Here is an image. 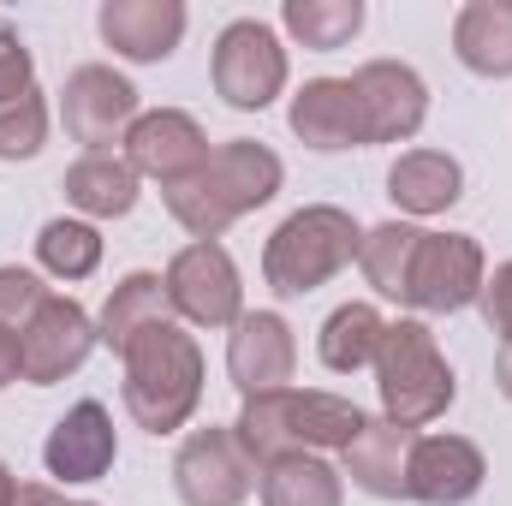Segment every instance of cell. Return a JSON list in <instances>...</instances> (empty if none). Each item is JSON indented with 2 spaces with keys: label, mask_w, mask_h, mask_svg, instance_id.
Returning <instances> with one entry per match:
<instances>
[{
  "label": "cell",
  "mask_w": 512,
  "mask_h": 506,
  "mask_svg": "<svg viewBox=\"0 0 512 506\" xmlns=\"http://www.w3.org/2000/svg\"><path fill=\"white\" fill-rule=\"evenodd\" d=\"M6 506H60V495H54L48 483H18V489H12V501H6Z\"/></svg>",
  "instance_id": "e575fe53"
},
{
  "label": "cell",
  "mask_w": 512,
  "mask_h": 506,
  "mask_svg": "<svg viewBox=\"0 0 512 506\" xmlns=\"http://www.w3.org/2000/svg\"><path fill=\"white\" fill-rule=\"evenodd\" d=\"M495 387H501V393L512 399V340L501 346V358H495Z\"/></svg>",
  "instance_id": "d590c367"
},
{
  "label": "cell",
  "mask_w": 512,
  "mask_h": 506,
  "mask_svg": "<svg viewBox=\"0 0 512 506\" xmlns=\"http://www.w3.org/2000/svg\"><path fill=\"white\" fill-rule=\"evenodd\" d=\"M137 173H131L126 155H78L72 167H66V179H60V191H66V203L78 209V221H120L137 209Z\"/></svg>",
  "instance_id": "ffe728a7"
},
{
  "label": "cell",
  "mask_w": 512,
  "mask_h": 506,
  "mask_svg": "<svg viewBox=\"0 0 512 506\" xmlns=\"http://www.w3.org/2000/svg\"><path fill=\"white\" fill-rule=\"evenodd\" d=\"M387 197H393V209L411 215V221L447 215V209L465 197V167H459L447 149H405V155L387 167Z\"/></svg>",
  "instance_id": "d6986e66"
},
{
  "label": "cell",
  "mask_w": 512,
  "mask_h": 506,
  "mask_svg": "<svg viewBox=\"0 0 512 506\" xmlns=\"http://www.w3.org/2000/svg\"><path fill=\"white\" fill-rule=\"evenodd\" d=\"M370 370H376V393H382V417L405 423V429H423V423L447 417V405L459 399L453 364L441 358L429 322H417V316L387 322L382 352H376Z\"/></svg>",
  "instance_id": "277c9868"
},
{
  "label": "cell",
  "mask_w": 512,
  "mask_h": 506,
  "mask_svg": "<svg viewBox=\"0 0 512 506\" xmlns=\"http://www.w3.org/2000/svg\"><path fill=\"white\" fill-rule=\"evenodd\" d=\"M382 334H387V316L376 310V304L352 298V304L328 310V322H322V334H316V358H322L334 376H358V370L376 364Z\"/></svg>",
  "instance_id": "cb8c5ba5"
},
{
  "label": "cell",
  "mask_w": 512,
  "mask_h": 506,
  "mask_svg": "<svg viewBox=\"0 0 512 506\" xmlns=\"http://www.w3.org/2000/svg\"><path fill=\"white\" fill-rule=\"evenodd\" d=\"M12 489H18V477H12V471H6V459H0V506L12 501Z\"/></svg>",
  "instance_id": "8d00e7d4"
},
{
  "label": "cell",
  "mask_w": 512,
  "mask_h": 506,
  "mask_svg": "<svg viewBox=\"0 0 512 506\" xmlns=\"http://www.w3.org/2000/svg\"><path fill=\"white\" fill-rule=\"evenodd\" d=\"M453 54L477 78H512V0H465L453 18Z\"/></svg>",
  "instance_id": "7402d4cb"
},
{
  "label": "cell",
  "mask_w": 512,
  "mask_h": 506,
  "mask_svg": "<svg viewBox=\"0 0 512 506\" xmlns=\"http://www.w3.org/2000/svg\"><path fill=\"white\" fill-rule=\"evenodd\" d=\"M120 364H126L120 399H126L137 429L179 435L197 417V405H203V346L179 322H161V328L137 334L120 352Z\"/></svg>",
  "instance_id": "7a4b0ae2"
},
{
  "label": "cell",
  "mask_w": 512,
  "mask_h": 506,
  "mask_svg": "<svg viewBox=\"0 0 512 506\" xmlns=\"http://www.w3.org/2000/svg\"><path fill=\"white\" fill-rule=\"evenodd\" d=\"M280 185H286L280 155H274L268 143L233 137V143L209 149V161H203L185 185H173V191H161V197H167V215H173L191 239H215V245H221V233H227L233 221H245L251 209H262V203L280 197Z\"/></svg>",
  "instance_id": "6da1fadb"
},
{
  "label": "cell",
  "mask_w": 512,
  "mask_h": 506,
  "mask_svg": "<svg viewBox=\"0 0 512 506\" xmlns=\"http://www.w3.org/2000/svg\"><path fill=\"white\" fill-rule=\"evenodd\" d=\"M358 245H364V227L340 203H304V209H292L268 233V245H262V280L280 298H304V292L328 286L340 268H352Z\"/></svg>",
  "instance_id": "3957f363"
},
{
  "label": "cell",
  "mask_w": 512,
  "mask_h": 506,
  "mask_svg": "<svg viewBox=\"0 0 512 506\" xmlns=\"http://www.w3.org/2000/svg\"><path fill=\"white\" fill-rule=\"evenodd\" d=\"M30 90H36V54L24 48L18 30L0 24V102H18V96H30Z\"/></svg>",
  "instance_id": "1f68e13d"
},
{
  "label": "cell",
  "mask_w": 512,
  "mask_h": 506,
  "mask_svg": "<svg viewBox=\"0 0 512 506\" xmlns=\"http://www.w3.org/2000/svg\"><path fill=\"white\" fill-rule=\"evenodd\" d=\"M173 489L185 506H245L256 489V465L239 447L233 423L191 429L173 453Z\"/></svg>",
  "instance_id": "52a82bcc"
},
{
  "label": "cell",
  "mask_w": 512,
  "mask_h": 506,
  "mask_svg": "<svg viewBox=\"0 0 512 506\" xmlns=\"http://www.w3.org/2000/svg\"><path fill=\"white\" fill-rule=\"evenodd\" d=\"M483 483H489V459H483L477 441H465V435H417L405 501L465 506L483 495Z\"/></svg>",
  "instance_id": "9a60e30c"
},
{
  "label": "cell",
  "mask_w": 512,
  "mask_h": 506,
  "mask_svg": "<svg viewBox=\"0 0 512 506\" xmlns=\"http://www.w3.org/2000/svg\"><path fill=\"white\" fill-rule=\"evenodd\" d=\"M364 0H286L280 6V24L292 42H304L310 54H334L346 48L358 30H364Z\"/></svg>",
  "instance_id": "4316f807"
},
{
  "label": "cell",
  "mask_w": 512,
  "mask_h": 506,
  "mask_svg": "<svg viewBox=\"0 0 512 506\" xmlns=\"http://www.w3.org/2000/svg\"><path fill=\"white\" fill-rule=\"evenodd\" d=\"M352 90L364 108V143H411L429 120V84L405 60H364Z\"/></svg>",
  "instance_id": "8fae6325"
},
{
  "label": "cell",
  "mask_w": 512,
  "mask_h": 506,
  "mask_svg": "<svg viewBox=\"0 0 512 506\" xmlns=\"http://www.w3.org/2000/svg\"><path fill=\"white\" fill-rule=\"evenodd\" d=\"M120 459V429L102 399H78L42 441V465L54 483H102Z\"/></svg>",
  "instance_id": "5bb4252c"
},
{
  "label": "cell",
  "mask_w": 512,
  "mask_h": 506,
  "mask_svg": "<svg viewBox=\"0 0 512 506\" xmlns=\"http://www.w3.org/2000/svg\"><path fill=\"white\" fill-rule=\"evenodd\" d=\"M36 262H42V274L78 286V280H90L102 268V233L90 221H78V215H60V221H48L36 233Z\"/></svg>",
  "instance_id": "83f0119b"
},
{
  "label": "cell",
  "mask_w": 512,
  "mask_h": 506,
  "mask_svg": "<svg viewBox=\"0 0 512 506\" xmlns=\"http://www.w3.org/2000/svg\"><path fill=\"white\" fill-rule=\"evenodd\" d=\"M54 292L42 286L36 268H18V262H0V328H24Z\"/></svg>",
  "instance_id": "4dcf8cb0"
},
{
  "label": "cell",
  "mask_w": 512,
  "mask_h": 506,
  "mask_svg": "<svg viewBox=\"0 0 512 506\" xmlns=\"http://www.w3.org/2000/svg\"><path fill=\"white\" fill-rule=\"evenodd\" d=\"M286 417H292V447L298 453H346L358 441V429L370 423V411H358L346 393H322V387H292Z\"/></svg>",
  "instance_id": "44dd1931"
},
{
  "label": "cell",
  "mask_w": 512,
  "mask_h": 506,
  "mask_svg": "<svg viewBox=\"0 0 512 506\" xmlns=\"http://www.w3.org/2000/svg\"><path fill=\"white\" fill-rule=\"evenodd\" d=\"M286 393H292V387H280V393H256V399H245V411H239V423H233L239 447L251 453L256 477H262V471H268L274 459L298 453V447H292V417H286Z\"/></svg>",
  "instance_id": "f1b7e54d"
},
{
  "label": "cell",
  "mask_w": 512,
  "mask_h": 506,
  "mask_svg": "<svg viewBox=\"0 0 512 506\" xmlns=\"http://www.w3.org/2000/svg\"><path fill=\"white\" fill-rule=\"evenodd\" d=\"M417 251H423V227H411V221H382V227H370L364 245H358V268H364L370 292H376V298H393V304H411Z\"/></svg>",
  "instance_id": "d4e9b609"
},
{
  "label": "cell",
  "mask_w": 512,
  "mask_h": 506,
  "mask_svg": "<svg viewBox=\"0 0 512 506\" xmlns=\"http://www.w3.org/2000/svg\"><path fill=\"white\" fill-rule=\"evenodd\" d=\"M126 161L137 179H155L161 191H173L209 161V137L185 108H149L126 131Z\"/></svg>",
  "instance_id": "7c38bea8"
},
{
  "label": "cell",
  "mask_w": 512,
  "mask_h": 506,
  "mask_svg": "<svg viewBox=\"0 0 512 506\" xmlns=\"http://www.w3.org/2000/svg\"><path fill=\"white\" fill-rule=\"evenodd\" d=\"M256 489H262V506H346V483H340V471L322 453L274 459L256 477Z\"/></svg>",
  "instance_id": "484cf974"
},
{
  "label": "cell",
  "mask_w": 512,
  "mask_h": 506,
  "mask_svg": "<svg viewBox=\"0 0 512 506\" xmlns=\"http://www.w3.org/2000/svg\"><path fill=\"white\" fill-rule=\"evenodd\" d=\"M411 447H417V429L393 423V417H370L358 429V441L340 453L352 477V489L376 495V501H405V483H411Z\"/></svg>",
  "instance_id": "ac0fdd59"
},
{
  "label": "cell",
  "mask_w": 512,
  "mask_h": 506,
  "mask_svg": "<svg viewBox=\"0 0 512 506\" xmlns=\"http://www.w3.org/2000/svg\"><path fill=\"white\" fill-rule=\"evenodd\" d=\"M161 286H167L173 316L191 322V328H233L245 316L239 262L227 256V245H215V239H191L185 251H173Z\"/></svg>",
  "instance_id": "8992f818"
},
{
  "label": "cell",
  "mask_w": 512,
  "mask_h": 506,
  "mask_svg": "<svg viewBox=\"0 0 512 506\" xmlns=\"http://www.w3.org/2000/svg\"><path fill=\"white\" fill-rule=\"evenodd\" d=\"M298 370V340H292V322L280 310H245L227 334V376L233 387L256 399V393H280L292 387Z\"/></svg>",
  "instance_id": "4fadbf2b"
},
{
  "label": "cell",
  "mask_w": 512,
  "mask_h": 506,
  "mask_svg": "<svg viewBox=\"0 0 512 506\" xmlns=\"http://www.w3.org/2000/svg\"><path fill=\"white\" fill-rule=\"evenodd\" d=\"M489 256L471 233H423V251L411 268V310L423 316H459L483 298Z\"/></svg>",
  "instance_id": "9c48e42d"
},
{
  "label": "cell",
  "mask_w": 512,
  "mask_h": 506,
  "mask_svg": "<svg viewBox=\"0 0 512 506\" xmlns=\"http://www.w3.org/2000/svg\"><path fill=\"white\" fill-rule=\"evenodd\" d=\"M161 322H179L173 304H167V286H161V274L137 268V274H126V280L108 292V304H102V316H96V334H102V346L126 352L137 334H149V328H161Z\"/></svg>",
  "instance_id": "603a6c76"
},
{
  "label": "cell",
  "mask_w": 512,
  "mask_h": 506,
  "mask_svg": "<svg viewBox=\"0 0 512 506\" xmlns=\"http://www.w3.org/2000/svg\"><path fill=\"white\" fill-rule=\"evenodd\" d=\"M48 143V96L30 90L18 102H0V161H30Z\"/></svg>",
  "instance_id": "f546056e"
},
{
  "label": "cell",
  "mask_w": 512,
  "mask_h": 506,
  "mask_svg": "<svg viewBox=\"0 0 512 506\" xmlns=\"http://www.w3.org/2000/svg\"><path fill=\"white\" fill-rule=\"evenodd\" d=\"M489 334H501V346L512 340V262H495L489 280H483V298H477Z\"/></svg>",
  "instance_id": "d6a6232c"
},
{
  "label": "cell",
  "mask_w": 512,
  "mask_h": 506,
  "mask_svg": "<svg viewBox=\"0 0 512 506\" xmlns=\"http://www.w3.org/2000/svg\"><path fill=\"white\" fill-rule=\"evenodd\" d=\"M24 381V346H18V328H0V387Z\"/></svg>",
  "instance_id": "836d02e7"
},
{
  "label": "cell",
  "mask_w": 512,
  "mask_h": 506,
  "mask_svg": "<svg viewBox=\"0 0 512 506\" xmlns=\"http://www.w3.org/2000/svg\"><path fill=\"white\" fill-rule=\"evenodd\" d=\"M131 120H137V84L126 72L90 60L66 78L60 90V126L72 143H84V155H108V143H126Z\"/></svg>",
  "instance_id": "ba28073f"
},
{
  "label": "cell",
  "mask_w": 512,
  "mask_h": 506,
  "mask_svg": "<svg viewBox=\"0 0 512 506\" xmlns=\"http://www.w3.org/2000/svg\"><path fill=\"white\" fill-rule=\"evenodd\" d=\"M60 506H96V501H60Z\"/></svg>",
  "instance_id": "74e56055"
},
{
  "label": "cell",
  "mask_w": 512,
  "mask_h": 506,
  "mask_svg": "<svg viewBox=\"0 0 512 506\" xmlns=\"http://www.w3.org/2000/svg\"><path fill=\"white\" fill-rule=\"evenodd\" d=\"M286 120H292V137L304 149H322V155H334V149H370L364 143V108H358L352 78H310L292 96Z\"/></svg>",
  "instance_id": "e0dca14e"
},
{
  "label": "cell",
  "mask_w": 512,
  "mask_h": 506,
  "mask_svg": "<svg viewBox=\"0 0 512 506\" xmlns=\"http://www.w3.org/2000/svg\"><path fill=\"white\" fill-rule=\"evenodd\" d=\"M18 346H24V381L30 387H54V381L78 376L90 364V352L102 346L96 334V316L78 304V298H48L24 328H18Z\"/></svg>",
  "instance_id": "30bf717a"
},
{
  "label": "cell",
  "mask_w": 512,
  "mask_h": 506,
  "mask_svg": "<svg viewBox=\"0 0 512 506\" xmlns=\"http://www.w3.org/2000/svg\"><path fill=\"white\" fill-rule=\"evenodd\" d=\"M286 42L274 36V24L262 18H233L221 36H215V60H209V78H215V96L239 114H262L280 90H286Z\"/></svg>",
  "instance_id": "5b68a950"
},
{
  "label": "cell",
  "mask_w": 512,
  "mask_h": 506,
  "mask_svg": "<svg viewBox=\"0 0 512 506\" xmlns=\"http://www.w3.org/2000/svg\"><path fill=\"white\" fill-rule=\"evenodd\" d=\"M185 24H191V12L179 0H108L96 12L102 42L131 66H161L185 42Z\"/></svg>",
  "instance_id": "2e32d148"
}]
</instances>
